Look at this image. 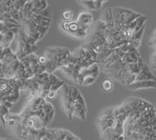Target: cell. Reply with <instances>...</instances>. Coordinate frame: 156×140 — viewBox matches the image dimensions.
<instances>
[{"label":"cell","mask_w":156,"mask_h":140,"mask_svg":"<svg viewBox=\"0 0 156 140\" xmlns=\"http://www.w3.org/2000/svg\"><path fill=\"white\" fill-rule=\"evenodd\" d=\"M61 29L65 33L76 38H84L87 35L89 28L83 27L77 23V21L65 22L61 23Z\"/></svg>","instance_id":"obj_1"},{"label":"cell","mask_w":156,"mask_h":140,"mask_svg":"<svg viewBox=\"0 0 156 140\" xmlns=\"http://www.w3.org/2000/svg\"><path fill=\"white\" fill-rule=\"evenodd\" d=\"M129 89L137 90L140 89L156 88V81H136L127 86Z\"/></svg>","instance_id":"obj_2"},{"label":"cell","mask_w":156,"mask_h":140,"mask_svg":"<svg viewBox=\"0 0 156 140\" xmlns=\"http://www.w3.org/2000/svg\"><path fill=\"white\" fill-rule=\"evenodd\" d=\"M76 21L79 24L86 28H90L91 24L93 23V16L89 12L80 13L77 17Z\"/></svg>","instance_id":"obj_3"},{"label":"cell","mask_w":156,"mask_h":140,"mask_svg":"<svg viewBox=\"0 0 156 140\" xmlns=\"http://www.w3.org/2000/svg\"><path fill=\"white\" fill-rule=\"evenodd\" d=\"M136 81H156V78L150 71L148 67L145 64L140 72L136 75Z\"/></svg>","instance_id":"obj_4"},{"label":"cell","mask_w":156,"mask_h":140,"mask_svg":"<svg viewBox=\"0 0 156 140\" xmlns=\"http://www.w3.org/2000/svg\"><path fill=\"white\" fill-rule=\"evenodd\" d=\"M105 1H80L82 2V5L87 9H99L102 6L103 2H105Z\"/></svg>","instance_id":"obj_5"},{"label":"cell","mask_w":156,"mask_h":140,"mask_svg":"<svg viewBox=\"0 0 156 140\" xmlns=\"http://www.w3.org/2000/svg\"><path fill=\"white\" fill-rule=\"evenodd\" d=\"M101 89L103 92L108 93L113 89V82L110 78H105L101 82Z\"/></svg>","instance_id":"obj_6"},{"label":"cell","mask_w":156,"mask_h":140,"mask_svg":"<svg viewBox=\"0 0 156 140\" xmlns=\"http://www.w3.org/2000/svg\"><path fill=\"white\" fill-rule=\"evenodd\" d=\"M75 17L74 12L71 9H66L62 13V21L65 22H71L73 21V19Z\"/></svg>","instance_id":"obj_7"},{"label":"cell","mask_w":156,"mask_h":140,"mask_svg":"<svg viewBox=\"0 0 156 140\" xmlns=\"http://www.w3.org/2000/svg\"><path fill=\"white\" fill-rule=\"evenodd\" d=\"M96 81V78L91 76V75H89V76H87L86 78H83V82H82V85H92L94 82Z\"/></svg>","instance_id":"obj_8"},{"label":"cell","mask_w":156,"mask_h":140,"mask_svg":"<svg viewBox=\"0 0 156 140\" xmlns=\"http://www.w3.org/2000/svg\"><path fill=\"white\" fill-rule=\"evenodd\" d=\"M151 65L154 69L156 70V51L153 53L151 57Z\"/></svg>","instance_id":"obj_9"},{"label":"cell","mask_w":156,"mask_h":140,"mask_svg":"<svg viewBox=\"0 0 156 140\" xmlns=\"http://www.w3.org/2000/svg\"><path fill=\"white\" fill-rule=\"evenodd\" d=\"M56 95H57V92H55V91H49V92H47L46 97L50 99H54L55 97H56Z\"/></svg>","instance_id":"obj_10"}]
</instances>
